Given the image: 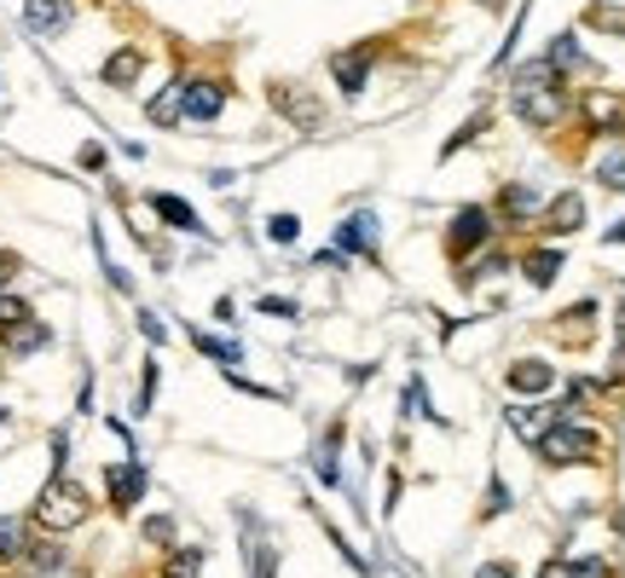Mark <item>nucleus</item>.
Instances as JSON below:
<instances>
[{
  "mask_svg": "<svg viewBox=\"0 0 625 578\" xmlns=\"http://www.w3.org/2000/svg\"><path fill=\"white\" fill-rule=\"evenodd\" d=\"M516 111L521 122H533V128H551V122H562V111H568V99H562V81L551 65H528L516 76Z\"/></svg>",
  "mask_w": 625,
  "mask_h": 578,
  "instance_id": "f257e3e1",
  "label": "nucleus"
},
{
  "mask_svg": "<svg viewBox=\"0 0 625 578\" xmlns=\"http://www.w3.org/2000/svg\"><path fill=\"white\" fill-rule=\"evenodd\" d=\"M35 521H42L47 532H70L88 521V492L76 481H47L42 498H35Z\"/></svg>",
  "mask_w": 625,
  "mask_h": 578,
  "instance_id": "f03ea898",
  "label": "nucleus"
},
{
  "mask_svg": "<svg viewBox=\"0 0 625 578\" xmlns=\"http://www.w3.org/2000/svg\"><path fill=\"white\" fill-rule=\"evenodd\" d=\"M591 451H597V434L585 423H574V417H562V423H551L539 434V458L544 463H579V458H591Z\"/></svg>",
  "mask_w": 625,
  "mask_h": 578,
  "instance_id": "7ed1b4c3",
  "label": "nucleus"
},
{
  "mask_svg": "<svg viewBox=\"0 0 625 578\" xmlns=\"http://www.w3.org/2000/svg\"><path fill=\"white\" fill-rule=\"evenodd\" d=\"M487 243H493V215H487V209H458L452 232H447V250L463 261V255L487 250Z\"/></svg>",
  "mask_w": 625,
  "mask_h": 578,
  "instance_id": "20e7f679",
  "label": "nucleus"
},
{
  "mask_svg": "<svg viewBox=\"0 0 625 578\" xmlns=\"http://www.w3.org/2000/svg\"><path fill=\"white\" fill-rule=\"evenodd\" d=\"M336 250H342V255H371V250H377V215H371V209H359L354 220H342Z\"/></svg>",
  "mask_w": 625,
  "mask_h": 578,
  "instance_id": "39448f33",
  "label": "nucleus"
},
{
  "mask_svg": "<svg viewBox=\"0 0 625 578\" xmlns=\"http://www.w3.org/2000/svg\"><path fill=\"white\" fill-rule=\"evenodd\" d=\"M105 474H111V504L116 509H134L139 498H146V469H139V463H116Z\"/></svg>",
  "mask_w": 625,
  "mask_h": 578,
  "instance_id": "423d86ee",
  "label": "nucleus"
},
{
  "mask_svg": "<svg viewBox=\"0 0 625 578\" xmlns=\"http://www.w3.org/2000/svg\"><path fill=\"white\" fill-rule=\"evenodd\" d=\"M220 105H227V93H220L215 81H192L186 99H180V116H192V122H215Z\"/></svg>",
  "mask_w": 625,
  "mask_h": 578,
  "instance_id": "0eeeda50",
  "label": "nucleus"
},
{
  "mask_svg": "<svg viewBox=\"0 0 625 578\" xmlns=\"http://www.w3.org/2000/svg\"><path fill=\"white\" fill-rule=\"evenodd\" d=\"M24 24L35 35H58L70 24V0H24Z\"/></svg>",
  "mask_w": 625,
  "mask_h": 578,
  "instance_id": "6e6552de",
  "label": "nucleus"
},
{
  "mask_svg": "<svg viewBox=\"0 0 625 578\" xmlns=\"http://www.w3.org/2000/svg\"><path fill=\"white\" fill-rule=\"evenodd\" d=\"M331 70H336V88H342V93H359V88H366V70H371V47H348V53H336V58H331Z\"/></svg>",
  "mask_w": 625,
  "mask_h": 578,
  "instance_id": "1a4fd4ad",
  "label": "nucleus"
},
{
  "mask_svg": "<svg viewBox=\"0 0 625 578\" xmlns=\"http://www.w3.org/2000/svg\"><path fill=\"white\" fill-rule=\"evenodd\" d=\"M244 555H250V578H273L278 573V550L267 532H255V521H244Z\"/></svg>",
  "mask_w": 625,
  "mask_h": 578,
  "instance_id": "9d476101",
  "label": "nucleus"
},
{
  "mask_svg": "<svg viewBox=\"0 0 625 578\" xmlns=\"http://www.w3.org/2000/svg\"><path fill=\"white\" fill-rule=\"evenodd\" d=\"M516 388V394H551V382H556V370L544 365V359H521V365H510V377H504Z\"/></svg>",
  "mask_w": 625,
  "mask_h": 578,
  "instance_id": "9b49d317",
  "label": "nucleus"
},
{
  "mask_svg": "<svg viewBox=\"0 0 625 578\" xmlns=\"http://www.w3.org/2000/svg\"><path fill=\"white\" fill-rule=\"evenodd\" d=\"M579 220H585V197H574V192H562V197L551 203V215H544V226H551V232H574Z\"/></svg>",
  "mask_w": 625,
  "mask_h": 578,
  "instance_id": "f8f14e48",
  "label": "nucleus"
},
{
  "mask_svg": "<svg viewBox=\"0 0 625 578\" xmlns=\"http://www.w3.org/2000/svg\"><path fill=\"white\" fill-rule=\"evenodd\" d=\"M336 451H342V434L331 428L325 440H319V451H313V469H319V481H325V486H342V463H336Z\"/></svg>",
  "mask_w": 625,
  "mask_h": 578,
  "instance_id": "ddd939ff",
  "label": "nucleus"
},
{
  "mask_svg": "<svg viewBox=\"0 0 625 578\" xmlns=\"http://www.w3.org/2000/svg\"><path fill=\"white\" fill-rule=\"evenodd\" d=\"M30 544V521H18V515H0V562H18Z\"/></svg>",
  "mask_w": 625,
  "mask_h": 578,
  "instance_id": "4468645a",
  "label": "nucleus"
},
{
  "mask_svg": "<svg viewBox=\"0 0 625 578\" xmlns=\"http://www.w3.org/2000/svg\"><path fill=\"white\" fill-rule=\"evenodd\" d=\"M504 215H516V220H533L539 209H544V197L539 192H528V185H504Z\"/></svg>",
  "mask_w": 625,
  "mask_h": 578,
  "instance_id": "2eb2a0df",
  "label": "nucleus"
},
{
  "mask_svg": "<svg viewBox=\"0 0 625 578\" xmlns=\"http://www.w3.org/2000/svg\"><path fill=\"white\" fill-rule=\"evenodd\" d=\"M151 209L163 215L169 226H180V232H197V215H192V209H186V203H180V197H169V192H157V197H151Z\"/></svg>",
  "mask_w": 625,
  "mask_h": 578,
  "instance_id": "dca6fc26",
  "label": "nucleus"
},
{
  "mask_svg": "<svg viewBox=\"0 0 625 578\" xmlns=\"http://www.w3.org/2000/svg\"><path fill=\"white\" fill-rule=\"evenodd\" d=\"M521 273H528V284H551V278L562 273V250H539V255H528V261H521Z\"/></svg>",
  "mask_w": 625,
  "mask_h": 578,
  "instance_id": "f3484780",
  "label": "nucleus"
},
{
  "mask_svg": "<svg viewBox=\"0 0 625 578\" xmlns=\"http://www.w3.org/2000/svg\"><path fill=\"white\" fill-rule=\"evenodd\" d=\"M139 65H146V58H139L134 47H128V53H116L111 65H105V81H111V88H128V81L139 76Z\"/></svg>",
  "mask_w": 625,
  "mask_h": 578,
  "instance_id": "a211bd4d",
  "label": "nucleus"
},
{
  "mask_svg": "<svg viewBox=\"0 0 625 578\" xmlns=\"http://www.w3.org/2000/svg\"><path fill=\"white\" fill-rule=\"evenodd\" d=\"M510 428H516L528 446H539V434L551 428V417H544V411H510Z\"/></svg>",
  "mask_w": 625,
  "mask_h": 578,
  "instance_id": "6ab92c4d",
  "label": "nucleus"
},
{
  "mask_svg": "<svg viewBox=\"0 0 625 578\" xmlns=\"http://www.w3.org/2000/svg\"><path fill=\"white\" fill-rule=\"evenodd\" d=\"M597 180H602V185H614V192H625V144H620V151H602Z\"/></svg>",
  "mask_w": 625,
  "mask_h": 578,
  "instance_id": "aec40b11",
  "label": "nucleus"
},
{
  "mask_svg": "<svg viewBox=\"0 0 625 578\" xmlns=\"http://www.w3.org/2000/svg\"><path fill=\"white\" fill-rule=\"evenodd\" d=\"M180 99H186V88H163V93L151 99V122H163V128H169V122H180Z\"/></svg>",
  "mask_w": 625,
  "mask_h": 578,
  "instance_id": "412c9836",
  "label": "nucleus"
},
{
  "mask_svg": "<svg viewBox=\"0 0 625 578\" xmlns=\"http://www.w3.org/2000/svg\"><path fill=\"white\" fill-rule=\"evenodd\" d=\"M591 122L597 128H625V105L620 99H591Z\"/></svg>",
  "mask_w": 625,
  "mask_h": 578,
  "instance_id": "4be33fe9",
  "label": "nucleus"
},
{
  "mask_svg": "<svg viewBox=\"0 0 625 578\" xmlns=\"http://www.w3.org/2000/svg\"><path fill=\"white\" fill-rule=\"evenodd\" d=\"M35 347H47V330H42V324H24V330L12 336V354H35Z\"/></svg>",
  "mask_w": 625,
  "mask_h": 578,
  "instance_id": "5701e85b",
  "label": "nucleus"
},
{
  "mask_svg": "<svg viewBox=\"0 0 625 578\" xmlns=\"http://www.w3.org/2000/svg\"><path fill=\"white\" fill-rule=\"evenodd\" d=\"M197 567H204V555H197V550H180L163 578H197Z\"/></svg>",
  "mask_w": 625,
  "mask_h": 578,
  "instance_id": "b1692460",
  "label": "nucleus"
},
{
  "mask_svg": "<svg viewBox=\"0 0 625 578\" xmlns=\"http://www.w3.org/2000/svg\"><path fill=\"white\" fill-rule=\"evenodd\" d=\"M568 65H579V47H574V41H556V47H551V70H568Z\"/></svg>",
  "mask_w": 625,
  "mask_h": 578,
  "instance_id": "393cba45",
  "label": "nucleus"
},
{
  "mask_svg": "<svg viewBox=\"0 0 625 578\" xmlns=\"http://www.w3.org/2000/svg\"><path fill=\"white\" fill-rule=\"evenodd\" d=\"M146 539H151V544H169V539H174V521H169V515H151V521H146Z\"/></svg>",
  "mask_w": 625,
  "mask_h": 578,
  "instance_id": "a878e982",
  "label": "nucleus"
},
{
  "mask_svg": "<svg viewBox=\"0 0 625 578\" xmlns=\"http://www.w3.org/2000/svg\"><path fill=\"white\" fill-rule=\"evenodd\" d=\"M197 347H204V354H215V359H238V342H215V336H197Z\"/></svg>",
  "mask_w": 625,
  "mask_h": 578,
  "instance_id": "bb28decb",
  "label": "nucleus"
},
{
  "mask_svg": "<svg viewBox=\"0 0 625 578\" xmlns=\"http://www.w3.org/2000/svg\"><path fill=\"white\" fill-rule=\"evenodd\" d=\"M24 313H30V307L18 296H0V324H24Z\"/></svg>",
  "mask_w": 625,
  "mask_h": 578,
  "instance_id": "cd10ccee",
  "label": "nucleus"
},
{
  "mask_svg": "<svg viewBox=\"0 0 625 578\" xmlns=\"http://www.w3.org/2000/svg\"><path fill=\"white\" fill-rule=\"evenodd\" d=\"M296 232H301V226H296V215H278V220H273V238H278V243H290Z\"/></svg>",
  "mask_w": 625,
  "mask_h": 578,
  "instance_id": "c85d7f7f",
  "label": "nucleus"
},
{
  "mask_svg": "<svg viewBox=\"0 0 625 578\" xmlns=\"http://www.w3.org/2000/svg\"><path fill=\"white\" fill-rule=\"evenodd\" d=\"M139 330H146L151 342H169V336H163V319H157V313H139Z\"/></svg>",
  "mask_w": 625,
  "mask_h": 578,
  "instance_id": "c756f323",
  "label": "nucleus"
},
{
  "mask_svg": "<svg viewBox=\"0 0 625 578\" xmlns=\"http://www.w3.org/2000/svg\"><path fill=\"white\" fill-rule=\"evenodd\" d=\"M82 169H105V144H82Z\"/></svg>",
  "mask_w": 625,
  "mask_h": 578,
  "instance_id": "7c9ffc66",
  "label": "nucleus"
},
{
  "mask_svg": "<svg viewBox=\"0 0 625 578\" xmlns=\"http://www.w3.org/2000/svg\"><path fill=\"white\" fill-rule=\"evenodd\" d=\"M12 278H18V255L0 250V284H12Z\"/></svg>",
  "mask_w": 625,
  "mask_h": 578,
  "instance_id": "2f4dec72",
  "label": "nucleus"
},
{
  "mask_svg": "<svg viewBox=\"0 0 625 578\" xmlns=\"http://www.w3.org/2000/svg\"><path fill=\"white\" fill-rule=\"evenodd\" d=\"M475 578H516V567H504V562H487V567H481Z\"/></svg>",
  "mask_w": 625,
  "mask_h": 578,
  "instance_id": "473e14b6",
  "label": "nucleus"
},
{
  "mask_svg": "<svg viewBox=\"0 0 625 578\" xmlns=\"http://www.w3.org/2000/svg\"><path fill=\"white\" fill-rule=\"evenodd\" d=\"M539 578H568V562H556V567H544Z\"/></svg>",
  "mask_w": 625,
  "mask_h": 578,
  "instance_id": "72a5a7b5",
  "label": "nucleus"
},
{
  "mask_svg": "<svg viewBox=\"0 0 625 578\" xmlns=\"http://www.w3.org/2000/svg\"><path fill=\"white\" fill-rule=\"evenodd\" d=\"M620 342H625V307H620Z\"/></svg>",
  "mask_w": 625,
  "mask_h": 578,
  "instance_id": "f704fd0d",
  "label": "nucleus"
}]
</instances>
